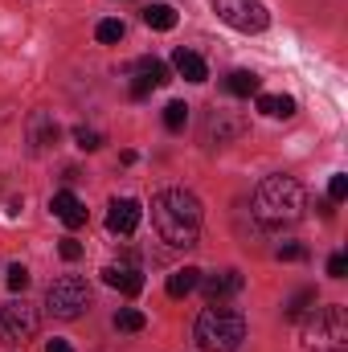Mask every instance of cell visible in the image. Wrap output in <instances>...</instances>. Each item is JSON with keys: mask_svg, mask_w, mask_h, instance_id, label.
I'll use <instances>...</instances> for the list:
<instances>
[{"mask_svg": "<svg viewBox=\"0 0 348 352\" xmlns=\"http://www.w3.org/2000/svg\"><path fill=\"white\" fill-rule=\"evenodd\" d=\"M152 226L156 234L176 246V250H188L197 246V234H201V201L184 188H164L156 192L152 201Z\"/></svg>", "mask_w": 348, "mask_h": 352, "instance_id": "cell-1", "label": "cell"}, {"mask_svg": "<svg viewBox=\"0 0 348 352\" xmlns=\"http://www.w3.org/2000/svg\"><path fill=\"white\" fill-rule=\"evenodd\" d=\"M307 209V192L295 176H266L254 192V217L262 226H295Z\"/></svg>", "mask_w": 348, "mask_h": 352, "instance_id": "cell-2", "label": "cell"}, {"mask_svg": "<svg viewBox=\"0 0 348 352\" xmlns=\"http://www.w3.org/2000/svg\"><path fill=\"white\" fill-rule=\"evenodd\" d=\"M193 336L201 352H238V344L246 340V316L230 303H209L197 316Z\"/></svg>", "mask_w": 348, "mask_h": 352, "instance_id": "cell-3", "label": "cell"}, {"mask_svg": "<svg viewBox=\"0 0 348 352\" xmlns=\"http://www.w3.org/2000/svg\"><path fill=\"white\" fill-rule=\"evenodd\" d=\"M348 344V316L340 303L312 307L303 316V349L312 352H340Z\"/></svg>", "mask_w": 348, "mask_h": 352, "instance_id": "cell-4", "label": "cell"}, {"mask_svg": "<svg viewBox=\"0 0 348 352\" xmlns=\"http://www.w3.org/2000/svg\"><path fill=\"white\" fill-rule=\"evenodd\" d=\"M87 307H90L87 278H78V274H62V278L50 283V291H45V311H50V316H58V320H78Z\"/></svg>", "mask_w": 348, "mask_h": 352, "instance_id": "cell-5", "label": "cell"}, {"mask_svg": "<svg viewBox=\"0 0 348 352\" xmlns=\"http://www.w3.org/2000/svg\"><path fill=\"white\" fill-rule=\"evenodd\" d=\"M213 12L238 33H262L270 25V12L259 0H213Z\"/></svg>", "mask_w": 348, "mask_h": 352, "instance_id": "cell-6", "label": "cell"}, {"mask_svg": "<svg viewBox=\"0 0 348 352\" xmlns=\"http://www.w3.org/2000/svg\"><path fill=\"white\" fill-rule=\"evenodd\" d=\"M33 332H37V311L25 299H12L0 307V340L25 344V340H33Z\"/></svg>", "mask_w": 348, "mask_h": 352, "instance_id": "cell-7", "label": "cell"}, {"mask_svg": "<svg viewBox=\"0 0 348 352\" xmlns=\"http://www.w3.org/2000/svg\"><path fill=\"white\" fill-rule=\"evenodd\" d=\"M246 115L242 111H230V107H213L209 115H205V144H234L238 135H246Z\"/></svg>", "mask_w": 348, "mask_h": 352, "instance_id": "cell-8", "label": "cell"}, {"mask_svg": "<svg viewBox=\"0 0 348 352\" xmlns=\"http://www.w3.org/2000/svg\"><path fill=\"white\" fill-rule=\"evenodd\" d=\"M140 217H144L140 201L119 197V201H111V209H107V230H111V234H119V238H127V234H135V230H140Z\"/></svg>", "mask_w": 348, "mask_h": 352, "instance_id": "cell-9", "label": "cell"}, {"mask_svg": "<svg viewBox=\"0 0 348 352\" xmlns=\"http://www.w3.org/2000/svg\"><path fill=\"white\" fill-rule=\"evenodd\" d=\"M197 287H205V299H209V303H226V299H234V295L246 287V278H242L238 270H217V274L201 278Z\"/></svg>", "mask_w": 348, "mask_h": 352, "instance_id": "cell-10", "label": "cell"}, {"mask_svg": "<svg viewBox=\"0 0 348 352\" xmlns=\"http://www.w3.org/2000/svg\"><path fill=\"white\" fill-rule=\"evenodd\" d=\"M50 209H54V217L66 226V230H78V226H87V205L70 192V188H62V192H54V201H50Z\"/></svg>", "mask_w": 348, "mask_h": 352, "instance_id": "cell-11", "label": "cell"}, {"mask_svg": "<svg viewBox=\"0 0 348 352\" xmlns=\"http://www.w3.org/2000/svg\"><path fill=\"white\" fill-rule=\"evenodd\" d=\"M58 123H54V115H45V111H37V115H29V144H33V152H45V148H54L58 144Z\"/></svg>", "mask_w": 348, "mask_h": 352, "instance_id": "cell-12", "label": "cell"}, {"mask_svg": "<svg viewBox=\"0 0 348 352\" xmlns=\"http://www.w3.org/2000/svg\"><path fill=\"white\" fill-rule=\"evenodd\" d=\"M102 283L115 287V291H123V295H140L144 291V274L135 266H107L102 270Z\"/></svg>", "mask_w": 348, "mask_h": 352, "instance_id": "cell-13", "label": "cell"}, {"mask_svg": "<svg viewBox=\"0 0 348 352\" xmlns=\"http://www.w3.org/2000/svg\"><path fill=\"white\" fill-rule=\"evenodd\" d=\"M173 70L184 78V82H205V78H209L205 58H201V54H193V50H176V54H173Z\"/></svg>", "mask_w": 348, "mask_h": 352, "instance_id": "cell-14", "label": "cell"}, {"mask_svg": "<svg viewBox=\"0 0 348 352\" xmlns=\"http://www.w3.org/2000/svg\"><path fill=\"white\" fill-rule=\"evenodd\" d=\"M197 283H201V270H197V266H180V270L168 274V295H173V299H184V295L197 291Z\"/></svg>", "mask_w": 348, "mask_h": 352, "instance_id": "cell-15", "label": "cell"}, {"mask_svg": "<svg viewBox=\"0 0 348 352\" xmlns=\"http://www.w3.org/2000/svg\"><path fill=\"white\" fill-rule=\"evenodd\" d=\"M259 111L270 119H291L295 115V98L291 94H259Z\"/></svg>", "mask_w": 348, "mask_h": 352, "instance_id": "cell-16", "label": "cell"}, {"mask_svg": "<svg viewBox=\"0 0 348 352\" xmlns=\"http://www.w3.org/2000/svg\"><path fill=\"white\" fill-rule=\"evenodd\" d=\"M262 78L254 70H234V74H226V90L230 94H238V98H250V94H259Z\"/></svg>", "mask_w": 348, "mask_h": 352, "instance_id": "cell-17", "label": "cell"}, {"mask_svg": "<svg viewBox=\"0 0 348 352\" xmlns=\"http://www.w3.org/2000/svg\"><path fill=\"white\" fill-rule=\"evenodd\" d=\"M144 25L168 33V29H176V8L173 4H148V8H144Z\"/></svg>", "mask_w": 348, "mask_h": 352, "instance_id": "cell-18", "label": "cell"}, {"mask_svg": "<svg viewBox=\"0 0 348 352\" xmlns=\"http://www.w3.org/2000/svg\"><path fill=\"white\" fill-rule=\"evenodd\" d=\"M131 70H135V74H144L152 87H168V82H173V74H168V66H164L160 58H140Z\"/></svg>", "mask_w": 348, "mask_h": 352, "instance_id": "cell-19", "label": "cell"}, {"mask_svg": "<svg viewBox=\"0 0 348 352\" xmlns=\"http://www.w3.org/2000/svg\"><path fill=\"white\" fill-rule=\"evenodd\" d=\"M312 307H316V287H303V291L291 295V303L283 307V316H287V320H303Z\"/></svg>", "mask_w": 348, "mask_h": 352, "instance_id": "cell-20", "label": "cell"}, {"mask_svg": "<svg viewBox=\"0 0 348 352\" xmlns=\"http://www.w3.org/2000/svg\"><path fill=\"white\" fill-rule=\"evenodd\" d=\"M144 324H148V316L140 307H119L115 311V328L119 332H144Z\"/></svg>", "mask_w": 348, "mask_h": 352, "instance_id": "cell-21", "label": "cell"}, {"mask_svg": "<svg viewBox=\"0 0 348 352\" xmlns=\"http://www.w3.org/2000/svg\"><path fill=\"white\" fill-rule=\"evenodd\" d=\"M184 123H188V107L184 102H168L164 107V127L168 131H184Z\"/></svg>", "mask_w": 348, "mask_h": 352, "instance_id": "cell-22", "label": "cell"}, {"mask_svg": "<svg viewBox=\"0 0 348 352\" xmlns=\"http://www.w3.org/2000/svg\"><path fill=\"white\" fill-rule=\"evenodd\" d=\"M94 37H98L102 45H115V41H123V21H98Z\"/></svg>", "mask_w": 348, "mask_h": 352, "instance_id": "cell-23", "label": "cell"}, {"mask_svg": "<svg viewBox=\"0 0 348 352\" xmlns=\"http://www.w3.org/2000/svg\"><path fill=\"white\" fill-rule=\"evenodd\" d=\"M74 144H78L83 152H98V148H102V135L90 131V127H74Z\"/></svg>", "mask_w": 348, "mask_h": 352, "instance_id": "cell-24", "label": "cell"}, {"mask_svg": "<svg viewBox=\"0 0 348 352\" xmlns=\"http://www.w3.org/2000/svg\"><path fill=\"white\" fill-rule=\"evenodd\" d=\"M4 283H8V291H25V287H29V270L21 263H12L4 270Z\"/></svg>", "mask_w": 348, "mask_h": 352, "instance_id": "cell-25", "label": "cell"}, {"mask_svg": "<svg viewBox=\"0 0 348 352\" xmlns=\"http://www.w3.org/2000/svg\"><path fill=\"white\" fill-rule=\"evenodd\" d=\"M345 197H348V176H345V173H336L332 180H328V201H332V205H340Z\"/></svg>", "mask_w": 348, "mask_h": 352, "instance_id": "cell-26", "label": "cell"}, {"mask_svg": "<svg viewBox=\"0 0 348 352\" xmlns=\"http://www.w3.org/2000/svg\"><path fill=\"white\" fill-rule=\"evenodd\" d=\"M274 254H279V258H283V263H303V258H307V250H303V246H299V242H287V246H279V250H274Z\"/></svg>", "mask_w": 348, "mask_h": 352, "instance_id": "cell-27", "label": "cell"}, {"mask_svg": "<svg viewBox=\"0 0 348 352\" xmlns=\"http://www.w3.org/2000/svg\"><path fill=\"white\" fill-rule=\"evenodd\" d=\"M58 254H62L66 263H78V258H83V246H78L74 238H62V246H58Z\"/></svg>", "mask_w": 348, "mask_h": 352, "instance_id": "cell-28", "label": "cell"}, {"mask_svg": "<svg viewBox=\"0 0 348 352\" xmlns=\"http://www.w3.org/2000/svg\"><path fill=\"white\" fill-rule=\"evenodd\" d=\"M345 270H348L345 254H332V258H328V274H332V278H345Z\"/></svg>", "mask_w": 348, "mask_h": 352, "instance_id": "cell-29", "label": "cell"}, {"mask_svg": "<svg viewBox=\"0 0 348 352\" xmlns=\"http://www.w3.org/2000/svg\"><path fill=\"white\" fill-rule=\"evenodd\" d=\"M152 94V82L144 78V74H135V82H131V98H148Z\"/></svg>", "mask_w": 348, "mask_h": 352, "instance_id": "cell-30", "label": "cell"}, {"mask_svg": "<svg viewBox=\"0 0 348 352\" xmlns=\"http://www.w3.org/2000/svg\"><path fill=\"white\" fill-rule=\"evenodd\" d=\"M45 352H74V349H70V340H50Z\"/></svg>", "mask_w": 348, "mask_h": 352, "instance_id": "cell-31", "label": "cell"}]
</instances>
